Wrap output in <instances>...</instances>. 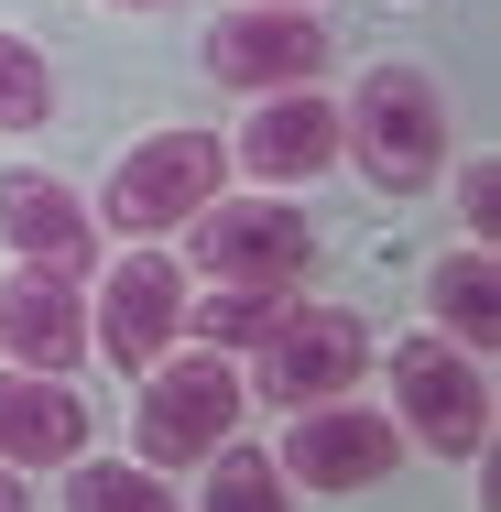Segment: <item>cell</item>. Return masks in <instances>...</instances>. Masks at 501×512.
<instances>
[{"label": "cell", "instance_id": "5bb4252c", "mask_svg": "<svg viewBox=\"0 0 501 512\" xmlns=\"http://www.w3.org/2000/svg\"><path fill=\"white\" fill-rule=\"evenodd\" d=\"M425 316H436V338H458V349H491L501 338V262L469 240V251H447L436 273H425Z\"/></svg>", "mask_w": 501, "mask_h": 512}, {"label": "cell", "instance_id": "ac0fdd59", "mask_svg": "<svg viewBox=\"0 0 501 512\" xmlns=\"http://www.w3.org/2000/svg\"><path fill=\"white\" fill-rule=\"evenodd\" d=\"M33 120H55V66H44V44L0 33V131H33Z\"/></svg>", "mask_w": 501, "mask_h": 512}, {"label": "cell", "instance_id": "ffe728a7", "mask_svg": "<svg viewBox=\"0 0 501 512\" xmlns=\"http://www.w3.org/2000/svg\"><path fill=\"white\" fill-rule=\"evenodd\" d=\"M0 512H33V502H22V469H0Z\"/></svg>", "mask_w": 501, "mask_h": 512}, {"label": "cell", "instance_id": "52a82bcc", "mask_svg": "<svg viewBox=\"0 0 501 512\" xmlns=\"http://www.w3.org/2000/svg\"><path fill=\"white\" fill-rule=\"evenodd\" d=\"M207 197H229V142L218 131H153V142H131L120 153V175H109V229L120 240H164V229H186Z\"/></svg>", "mask_w": 501, "mask_h": 512}, {"label": "cell", "instance_id": "277c9868", "mask_svg": "<svg viewBox=\"0 0 501 512\" xmlns=\"http://www.w3.org/2000/svg\"><path fill=\"white\" fill-rule=\"evenodd\" d=\"M327 66H338V33H327L316 0H229L207 22V77L218 88L273 99V88H316Z\"/></svg>", "mask_w": 501, "mask_h": 512}, {"label": "cell", "instance_id": "3957f363", "mask_svg": "<svg viewBox=\"0 0 501 512\" xmlns=\"http://www.w3.org/2000/svg\"><path fill=\"white\" fill-rule=\"evenodd\" d=\"M403 447H436V458H480L491 447V371H480V349H458V338H393V404Z\"/></svg>", "mask_w": 501, "mask_h": 512}, {"label": "cell", "instance_id": "d6986e66", "mask_svg": "<svg viewBox=\"0 0 501 512\" xmlns=\"http://www.w3.org/2000/svg\"><path fill=\"white\" fill-rule=\"evenodd\" d=\"M458 207H469V240L491 251V218H501V164H458Z\"/></svg>", "mask_w": 501, "mask_h": 512}, {"label": "cell", "instance_id": "7c38bea8", "mask_svg": "<svg viewBox=\"0 0 501 512\" xmlns=\"http://www.w3.org/2000/svg\"><path fill=\"white\" fill-rule=\"evenodd\" d=\"M0 349H11V371H77L88 360V284L22 262L0 284Z\"/></svg>", "mask_w": 501, "mask_h": 512}, {"label": "cell", "instance_id": "e0dca14e", "mask_svg": "<svg viewBox=\"0 0 501 512\" xmlns=\"http://www.w3.org/2000/svg\"><path fill=\"white\" fill-rule=\"evenodd\" d=\"M197 512H295V480L273 469V447H240V436H229V447L207 458V502Z\"/></svg>", "mask_w": 501, "mask_h": 512}, {"label": "cell", "instance_id": "8fae6325", "mask_svg": "<svg viewBox=\"0 0 501 512\" xmlns=\"http://www.w3.org/2000/svg\"><path fill=\"white\" fill-rule=\"evenodd\" d=\"M229 164H251V175H273V186L327 175V164H338V99H327V88H273V99H251Z\"/></svg>", "mask_w": 501, "mask_h": 512}, {"label": "cell", "instance_id": "ba28073f", "mask_svg": "<svg viewBox=\"0 0 501 512\" xmlns=\"http://www.w3.org/2000/svg\"><path fill=\"white\" fill-rule=\"evenodd\" d=\"M273 469L295 480V491H327V502H349V491H382L403 469V425L382 404H360V393H338V404H305L295 436L273 447Z\"/></svg>", "mask_w": 501, "mask_h": 512}, {"label": "cell", "instance_id": "9a60e30c", "mask_svg": "<svg viewBox=\"0 0 501 512\" xmlns=\"http://www.w3.org/2000/svg\"><path fill=\"white\" fill-rule=\"evenodd\" d=\"M295 306V284H207L186 295V338L197 349H262V327Z\"/></svg>", "mask_w": 501, "mask_h": 512}, {"label": "cell", "instance_id": "2e32d148", "mask_svg": "<svg viewBox=\"0 0 501 512\" xmlns=\"http://www.w3.org/2000/svg\"><path fill=\"white\" fill-rule=\"evenodd\" d=\"M66 512H186V502L142 458H66Z\"/></svg>", "mask_w": 501, "mask_h": 512}, {"label": "cell", "instance_id": "4fadbf2b", "mask_svg": "<svg viewBox=\"0 0 501 512\" xmlns=\"http://www.w3.org/2000/svg\"><path fill=\"white\" fill-rule=\"evenodd\" d=\"M88 447V404L66 371H0V469H66Z\"/></svg>", "mask_w": 501, "mask_h": 512}, {"label": "cell", "instance_id": "8992f818", "mask_svg": "<svg viewBox=\"0 0 501 512\" xmlns=\"http://www.w3.org/2000/svg\"><path fill=\"white\" fill-rule=\"evenodd\" d=\"M371 327L349 306H284L262 327V360H251V382L240 393H262L273 414H305V404H338V393H360V371H371Z\"/></svg>", "mask_w": 501, "mask_h": 512}, {"label": "cell", "instance_id": "44dd1931", "mask_svg": "<svg viewBox=\"0 0 501 512\" xmlns=\"http://www.w3.org/2000/svg\"><path fill=\"white\" fill-rule=\"evenodd\" d=\"M120 11H153V0H120Z\"/></svg>", "mask_w": 501, "mask_h": 512}, {"label": "cell", "instance_id": "6da1fadb", "mask_svg": "<svg viewBox=\"0 0 501 512\" xmlns=\"http://www.w3.org/2000/svg\"><path fill=\"white\" fill-rule=\"evenodd\" d=\"M338 153H360V175L382 186V197H414V186H436L447 175V99H436V77L425 66H360V88L338 99Z\"/></svg>", "mask_w": 501, "mask_h": 512}, {"label": "cell", "instance_id": "7a4b0ae2", "mask_svg": "<svg viewBox=\"0 0 501 512\" xmlns=\"http://www.w3.org/2000/svg\"><path fill=\"white\" fill-rule=\"evenodd\" d=\"M240 371L218 360V349H186V360H153L142 371V404H131V458L142 469H207L229 436H240Z\"/></svg>", "mask_w": 501, "mask_h": 512}, {"label": "cell", "instance_id": "5b68a950", "mask_svg": "<svg viewBox=\"0 0 501 512\" xmlns=\"http://www.w3.org/2000/svg\"><path fill=\"white\" fill-rule=\"evenodd\" d=\"M186 262H197L207 284H305L316 273V218L295 197H273V186L207 197L186 218Z\"/></svg>", "mask_w": 501, "mask_h": 512}, {"label": "cell", "instance_id": "9c48e42d", "mask_svg": "<svg viewBox=\"0 0 501 512\" xmlns=\"http://www.w3.org/2000/svg\"><path fill=\"white\" fill-rule=\"evenodd\" d=\"M88 349L120 371H153L164 349H186V262H164L153 240L120 251L99 284V316H88Z\"/></svg>", "mask_w": 501, "mask_h": 512}, {"label": "cell", "instance_id": "30bf717a", "mask_svg": "<svg viewBox=\"0 0 501 512\" xmlns=\"http://www.w3.org/2000/svg\"><path fill=\"white\" fill-rule=\"evenodd\" d=\"M0 240H11V262H33V273H66V284L99 273V207L77 197L66 175H44V164H11V175H0Z\"/></svg>", "mask_w": 501, "mask_h": 512}]
</instances>
